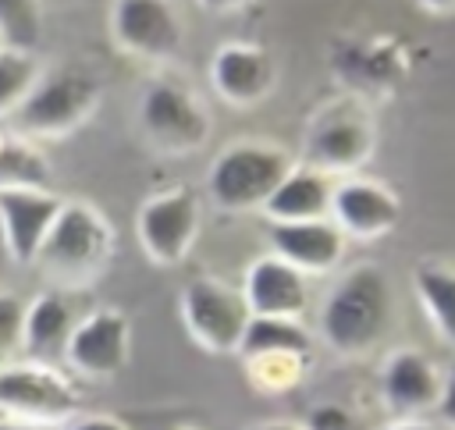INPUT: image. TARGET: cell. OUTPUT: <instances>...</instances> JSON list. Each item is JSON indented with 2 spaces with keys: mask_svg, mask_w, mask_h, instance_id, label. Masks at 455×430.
<instances>
[{
  "mask_svg": "<svg viewBox=\"0 0 455 430\" xmlns=\"http://www.w3.org/2000/svg\"><path fill=\"white\" fill-rule=\"evenodd\" d=\"M395 323L391 277L377 263L348 267L320 302V341L341 359H366Z\"/></svg>",
  "mask_w": 455,
  "mask_h": 430,
  "instance_id": "obj_1",
  "label": "cell"
},
{
  "mask_svg": "<svg viewBox=\"0 0 455 430\" xmlns=\"http://www.w3.org/2000/svg\"><path fill=\"white\" fill-rule=\"evenodd\" d=\"M114 259V227L85 199L60 206L46 242L36 252V270L50 281L53 291H85L92 288Z\"/></svg>",
  "mask_w": 455,
  "mask_h": 430,
  "instance_id": "obj_2",
  "label": "cell"
},
{
  "mask_svg": "<svg viewBox=\"0 0 455 430\" xmlns=\"http://www.w3.org/2000/svg\"><path fill=\"white\" fill-rule=\"evenodd\" d=\"M291 167V156L274 142H231L213 156L206 171V195L224 213L263 210Z\"/></svg>",
  "mask_w": 455,
  "mask_h": 430,
  "instance_id": "obj_3",
  "label": "cell"
},
{
  "mask_svg": "<svg viewBox=\"0 0 455 430\" xmlns=\"http://www.w3.org/2000/svg\"><path fill=\"white\" fill-rule=\"evenodd\" d=\"M139 128L146 142L164 156H188L210 142V114L188 82L156 75L139 100Z\"/></svg>",
  "mask_w": 455,
  "mask_h": 430,
  "instance_id": "obj_4",
  "label": "cell"
},
{
  "mask_svg": "<svg viewBox=\"0 0 455 430\" xmlns=\"http://www.w3.org/2000/svg\"><path fill=\"white\" fill-rule=\"evenodd\" d=\"M78 409H82L78 387L60 366L18 359L7 370H0V416L60 430L78 416Z\"/></svg>",
  "mask_w": 455,
  "mask_h": 430,
  "instance_id": "obj_5",
  "label": "cell"
},
{
  "mask_svg": "<svg viewBox=\"0 0 455 430\" xmlns=\"http://www.w3.org/2000/svg\"><path fill=\"white\" fill-rule=\"evenodd\" d=\"M103 103V89L85 71H50L36 82L21 110L14 114L25 139H64L78 131Z\"/></svg>",
  "mask_w": 455,
  "mask_h": 430,
  "instance_id": "obj_6",
  "label": "cell"
},
{
  "mask_svg": "<svg viewBox=\"0 0 455 430\" xmlns=\"http://www.w3.org/2000/svg\"><path fill=\"white\" fill-rule=\"evenodd\" d=\"M373 146H377V128L370 114L355 100H338L327 110H320L316 121L309 124L302 163L341 181L359 174V167L373 156Z\"/></svg>",
  "mask_w": 455,
  "mask_h": 430,
  "instance_id": "obj_7",
  "label": "cell"
},
{
  "mask_svg": "<svg viewBox=\"0 0 455 430\" xmlns=\"http://www.w3.org/2000/svg\"><path fill=\"white\" fill-rule=\"evenodd\" d=\"M178 313L188 338L210 355H238L245 327L252 320L242 288L220 277H192L181 288Z\"/></svg>",
  "mask_w": 455,
  "mask_h": 430,
  "instance_id": "obj_8",
  "label": "cell"
},
{
  "mask_svg": "<svg viewBox=\"0 0 455 430\" xmlns=\"http://www.w3.org/2000/svg\"><path fill=\"white\" fill-rule=\"evenodd\" d=\"M199 195L192 188H167L139 206L135 235L153 267H178L199 238Z\"/></svg>",
  "mask_w": 455,
  "mask_h": 430,
  "instance_id": "obj_9",
  "label": "cell"
},
{
  "mask_svg": "<svg viewBox=\"0 0 455 430\" xmlns=\"http://www.w3.org/2000/svg\"><path fill=\"white\" fill-rule=\"evenodd\" d=\"M132 359V320L117 306H100L75 320L64 366L85 380H110Z\"/></svg>",
  "mask_w": 455,
  "mask_h": 430,
  "instance_id": "obj_10",
  "label": "cell"
},
{
  "mask_svg": "<svg viewBox=\"0 0 455 430\" xmlns=\"http://www.w3.org/2000/svg\"><path fill=\"white\" fill-rule=\"evenodd\" d=\"M110 36L121 53L164 64L185 43V25L171 0H114Z\"/></svg>",
  "mask_w": 455,
  "mask_h": 430,
  "instance_id": "obj_11",
  "label": "cell"
},
{
  "mask_svg": "<svg viewBox=\"0 0 455 430\" xmlns=\"http://www.w3.org/2000/svg\"><path fill=\"white\" fill-rule=\"evenodd\" d=\"M398 217H402V203L384 181H373V178H363V174L334 181L331 224L345 238L377 242V238H384L398 227Z\"/></svg>",
  "mask_w": 455,
  "mask_h": 430,
  "instance_id": "obj_12",
  "label": "cell"
},
{
  "mask_svg": "<svg viewBox=\"0 0 455 430\" xmlns=\"http://www.w3.org/2000/svg\"><path fill=\"white\" fill-rule=\"evenodd\" d=\"M444 373L419 348H395L380 366V402L395 419H423L437 412Z\"/></svg>",
  "mask_w": 455,
  "mask_h": 430,
  "instance_id": "obj_13",
  "label": "cell"
},
{
  "mask_svg": "<svg viewBox=\"0 0 455 430\" xmlns=\"http://www.w3.org/2000/svg\"><path fill=\"white\" fill-rule=\"evenodd\" d=\"M242 299L249 306L252 316H267V320H302L306 306H309V277L299 274L291 263H284L281 256L267 252L256 256L245 267L242 277Z\"/></svg>",
  "mask_w": 455,
  "mask_h": 430,
  "instance_id": "obj_14",
  "label": "cell"
},
{
  "mask_svg": "<svg viewBox=\"0 0 455 430\" xmlns=\"http://www.w3.org/2000/svg\"><path fill=\"white\" fill-rule=\"evenodd\" d=\"M64 199L50 188H0V227L7 238L11 263L32 267L39 245L46 242Z\"/></svg>",
  "mask_w": 455,
  "mask_h": 430,
  "instance_id": "obj_15",
  "label": "cell"
},
{
  "mask_svg": "<svg viewBox=\"0 0 455 430\" xmlns=\"http://www.w3.org/2000/svg\"><path fill=\"white\" fill-rule=\"evenodd\" d=\"M277 82L274 57L256 43H224L210 57V85L231 107H256Z\"/></svg>",
  "mask_w": 455,
  "mask_h": 430,
  "instance_id": "obj_16",
  "label": "cell"
},
{
  "mask_svg": "<svg viewBox=\"0 0 455 430\" xmlns=\"http://www.w3.org/2000/svg\"><path fill=\"white\" fill-rule=\"evenodd\" d=\"M267 235H270V252L291 263L306 277L331 274L341 263L345 245H348V238L331 224V217L299 220V224H270Z\"/></svg>",
  "mask_w": 455,
  "mask_h": 430,
  "instance_id": "obj_17",
  "label": "cell"
},
{
  "mask_svg": "<svg viewBox=\"0 0 455 430\" xmlns=\"http://www.w3.org/2000/svg\"><path fill=\"white\" fill-rule=\"evenodd\" d=\"M75 313L64 291H39L32 302H25V327H21V355L28 362L60 366L68 338L75 330Z\"/></svg>",
  "mask_w": 455,
  "mask_h": 430,
  "instance_id": "obj_18",
  "label": "cell"
},
{
  "mask_svg": "<svg viewBox=\"0 0 455 430\" xmlns=\"http://www.w3.org/2000/svg\"><path fill=\"white\" fill-rule=\"evenodd\" d=\"M331 192H334V178L295 163L281 185L274 188V195L267 199L263 213L270 224H299V220H323L331 217Z\"/></svg>",
  "mask_w": 455,
  "mask_h": 430,
  "instance_id": "obj_19",
  "label": "cell"
},
{
  "mask_svg": "<svg viewBox=\"0 0 455 430\" xmlns=\"http://www.w3.org/2000/svg\"><path fill=\"white\" fill-rule=\"evenodd\" d=\"M412 288L437 338L455 348V267L441 259H423L412 270Z\"/></svg>",
  "mask_w": 455,
  "mask_h": 430,
  "instance_id": "obj_20",
  "label": "cell"
},
{
  "mask_svg": "<svg viewBox=\"0 0 455 430\" xmlns=\"http://www.w3.org/2000/svg\"><path fill=\"white\" fill-rule=\"evenodd\" d=\"M238 359H242V373L249 387L259 394L295 391L306 380L309 362H313V355H299V352H256V355H238Z\"/></svg>",
  "mask_w": 455,
  "mask_h": 430,
  "instance_id": "obj_21",
  "label": "cell"
},
{
  "mask_svg": "<svg viewBox=\"0 0 455 430\" xmlns=\"http://www.w3.org/2000/svg\"><path fill=\"white\" fill-rule=\"evenodd\" d=\"M0 188H50V160L25 135L0 142Z\"/></svg>",
  "mask_w": 455,
  "mask_h": 430,
  "instance_id": "obj_22",
  "label": "cell"
},
{
  "mask_svg": "<svg viewBox=\"0 0 455 430\" xmlns=\"http://www.w3.org/2000/svg\"><path fill=\"white\" fill-rule=\"evenodd\" d=\"M256 352H299L313 355V334L306 330L302 320H267L252 316L242 338L238 355H256Z\"/></svg>",
  "mask_w": 455,
  "mask_h": 430,
  "instance_id": "obj_23",
  "label": "cell"
},
{
  "mask_svg": "<svg viewBox=\"0 0 455 430\" xmlns=\"http://www.w3.org/2000/svg\"><path fill=\"white\" fill-rule=\"evenodd\" d=\"M39 78L43 68L28 50H11V46L0 50V121L21 110V103L28 100Z\"/></svg>",
  "mask_w": 455,
  "mask_h": 430,
  "instance_id": "obj_24",
  "label": "cell"
},
{
  "mask_svg": "<svg viewBox=\"0 0 455 430\" xmlns=\"http://www.w3.org/2000/svg\"><path fill=\"white\" fill-rule=\"evenodd\" d=\"M43 36V4L39 0H0V43L11 50H28Z\"/></svg>",
  "mask_w": 455,
  "mask_h": 430,
  "instance_id": "obj_25",
  "label": "cell"
},
{
  "mask_svg": "<svg viewBox=\"0 0 455 430\" xmlns=\"http://www.w3.org/2000/svg\"><path fill=\"white\" fill-rule=\"evenodd\" d=\"M21 327H25V302L14 291H0V370L18 362Z\"/></svg>",
  "mask_w": 455,
  "mask_h": 430,
  "instance_id": "obj_26",
  "label": "cell"
},
{
  "mask_svg": "<svg viewBox=\"0 0 455 430\" xmlns=\"http://www.w3.org/2000/svg\"><path fill=\"white\" fill-rule=\"evenodd\" d=\"M306 426L302 430H352V412L345 409V405H338V402H320V405H313L309 412H306V419H302Z\"/></svg>",
  "mask_w": 455,
  "mask_h": 430,
  "instance_id": "obj_27",
  "label": "cell"
},
{
  "mask_svg": "<svg viewBox=\"0 0 455 430\" xmlns=\"http://www.w3.org/2000/svg\"><path fill=\"white\" fill-rule=\"evenodd\" d=\"M437 416L455 426V366L444 373V384H441V402H437Z\"/></svg>",
  "mask_w": 455,
  "mask_h": 430,
  "instance_id": "obj_28",
  "label": "cell"
},
{
  "mask_svg": "<svg viewBox=\"0 0 455 430\" xmlns=\"http://www.w3.org/2000/svg\"><path fill=\"white\" fill-rule=\"evenodd\" d=\"M68 430H128V426L117 416H103L100 412V416H75Z\"/></svg>",
  "mask_w": 455,
  "mask_h": 430,
  "instance_id": "obj_29",
  "label": "cell"
},
{
  "mask_svg": "<svg viewBox=\"0 0 455 430\" xmlns=\"http://www.w3.org/2000/svg\"><path fill=\"white\" fill-rule=\"evenodd\" d=\"M252 4H259V0H199V7L210 11V14H238Z\"/></svg>",
  "mask_w": 455,
  "mask_h": 430,
  "instance_id": "obj_30",
  "label": "cell"
},
{
  "mask_svg": "<svg viewBox=\"0 0 455 430\" xmlns=\"http://www.w3.org/2000/svg\"><path fill=\"white\" fill-rule=\"evenodd\" d=\"M377 430H434V426L423 419H391L387 426H377Z\"/></svg>",
  "mask_w": 455,
  "mask_h": 430,
  "instance_id": "obj_31",
  "label": "cell"
},
{
  "mask_svg": "<svg viewBox=\"0 0 455 430\" xmlns=\"http://www.w3.org/2000/svg\"><path fill=\"white\" fill-rule=\"evenodd\" d=\"M252 430H302V426H295L288 419H267V423H256Z\"/></svg>",
  "mask_w": 455,
  "mask_h": 430,
  "instance_id": "obj_32",
  "label": "cell"
},
{
  "mask_svg": "<svg viewBox=\"0 0 455 430\" xmlns=\"http://www.w3.org/2000/svg\"><path fill=\"white\" fill-rule=\"evenodd\" d=\"M0 430H50V426H32V423H18V419L0 416Z\"/></svg>",
  "mask_w": 455,
  "mask_h": 430,
  "instance_id": "obj_33",
  "label": "cell"
},
{
  "mask_svg": "<svg viewBox=\"0 0 455 430\" xmlns=\"http://www.w3.org/2000/svg\"><path fill=\"white\" fill-rule=\"evenodd\" d=\"M427 11H455V0H419Z\"/></svg>",
  "mask_w": 455,
  "mask_h": 430,
  "instance_id": "obj_34",
  "label": "cell"
},
{
  "mask_svg": "<svg viewBox=\"0 0 455 430\" xmlns=\"http://www.w3.org/2000/svg\"><path fill=\"white\" fill-rule=\"evenodd\" d=\"M11 263V252H7V238H4V227H0V270Z\"/></svg>",
  "mask_w": 455,
  "mask_h": 430,
  "instance_id": "obj_35",
  "label": "cell"
},
{
  "mask_svg": "<svg viewBox=\"0 0 455 430\" xmlns=\"http://www.w3.org/2000/svg\"><path fill=\"white\" fill-rule=\"evenodd\" d=\"M174 430H196V426H174Z\"/></svg>",
  "mask_w": 455,
  "mask_h": 430,
  "instance_id": "obj_36",
  "label": "cell"
},
{
  "mask_svg": "<svg viewBox=\"0 0 455 430\" xmlns=\"http://www.w3.org/2000/svg\"><path fill=\"white\" fill-rule=\"evenodd\" d=\"M0 142H4V131H0Z\"/></svg>",
  "mask_w": 455,
  "mask_h": 430,
  "instance_id": "obj_37",
  "label": "cell"
},
{
  "mask_svg": "<svg viewBox=\"0 0 455 430\" xmlns=\"http://www.w3.org/2000/svg\"><path fill=\"white\" fill-rule=\"evenodd\" d=\"M0 50H4V43H0Z\"/></svg>",
  "mask_w": 455,
  "mask_h": 430,
  "instance_id": "obj_38",
  "label": "cell"
}]
</instances>
